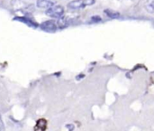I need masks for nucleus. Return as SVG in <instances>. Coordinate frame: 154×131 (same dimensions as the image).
<instances>
[{"label": "nucleus", "mask_w": 154, "mask_h": 131, "mask_svg": "<svg viewBox=\"0 0 154 131\" xmlns=\"http://www.w3.org/2000/svg\"><path fill=\"white\" fill-rule=\"evenodd\" d=\"M46 14L52 18H60L64 14V8L61 5H52L46 10Z\"/></svg>", "instance_id": "f257e3e1"}, {"label": "nucleus", "mask_w": 154, "mask_h": 131, "mask_svg": "<svg viewBox=\"0 0 154 131\" xmlns=\"http://www.w3.org/2000/svg\"><path fill=\"white\" fill-rule=\"evenodd\" d=\"M41 29L47 33H55L57 31V25L53 21H45L41 24Z\"/></svg>", "instance_id": "f03ea898"}, {"label": "nucleus", "mask_w": 154, "mask_h": 131, "mask_svg": "<svg viewBox=\"0 0 154 131\" xmlns=\"http://www.w3.org/2000/svg\"><path fill=\"white\" fill-rule=\"evenodd\" d=\"M84 6H85L84 0H73L68 4V7L69 9H73V10H77V9L82 8Z\"/></svg>", "instance_id": "7ed1b4c3"}, {"label": "nucleus", "mask_w": 154, "mask_h": 131, "mask_svg": "<svg viewBox=\"0 0 154 131\" xmlns=\"http://www.w3.org/2000/svg\"><path fill=\"white\" fill-rule=\"evenodd\" d=\"M13 20L14 21H19V22H22V23H24L25 24H27L28 26L30 27H32V28H36L38 26V24L36 23H34L32 20H30L29 18H26V17H14Z\"/></svg>", "instance_id": "20e7f679"}, {"label": "nucleus", "mask_w": 154, "mask_h": 131, "mask_svg": "<svg viewBox=\"0 0 154 131\" xmlns=\"http://www.w3.org/2000/svg\"><path fill=\"white\" fill-rule=\"evenodd\" d=\"M36 5L39 8L42 9H45V8H50L52 5H54V4L50 1V0H37L36 1Z\"/></svg>", "instance_id": "39448f33"}, {"label": "nucleus", "mask_w": 154, "mask_h": 131, "mask_svg": "<svg viewBox=\"0 0 154 131\" xmlns=\"http://www.w3.org/2000/svg\"><path fill=\"white\" fill-rule=\"evenodd\" d=\"M47 128V121L45 120H39L35 125L36 130H45Z\"/></svg>", "instance_id": "423d86ee"}, {"label": "nucleus", "mask_w": 154, "mask_h": 131, "mask_svg": "<svg viewBox=\"0 0 154 131\" xmlns=\"http://www.w3.org/2000/svg\"><path fill=\"white\" fill-rule=\"evenodd\" d=\"M104 13H105L109 18H112V19L117 18V17H119V15H120V14H119L118 12H116V11H115V10H112V9H106V10L104 11Z\"/></svg>", "instance_id": "0eeeda50"}, {"label": "nucleus", "mask_w": 154, "mask_h": 131, "mask_svg": "<svg viewBox=\"0 0 154 131\" xmlns=\"http://www.w3.org/2000/svg\"><path fill=\"white\" fill-rule=\"evenodd\" d=\"M68 25V18L65 16H61L58 20V26L60 28H65Z\"/></svg>", "instance_id": "6e6552de"}, {"label": "nucleus", "mask_w": 154, "mask_h": 131, "mask_svg": "<svg viewBox=\"0 0 154 131\" xmlns=\"http://www.w3.org/2000/svg\"><path fill=\"white\" fill-rule=\"evenodd\" d=\"M146 9H147L150 13H153L154 0H147V3H146Z\"/></svg>", "instance_id": "1a4fd4ad"}, {"label": "nucleus", "mask_w": 154, "mask_h": 131, "mask_svg": "<svg viewBox=\"0 0 154 131\" xmlns=\"http://www.w3.org/2000/svg\"><path fill=\"white\" fill-rule=\"evenodd\" d=\"M5 129V124L3 122V120H2V116L0 115V130L4 131Z\"/></svg>", "instance_id": "9d476101"}, {"label": "nucleus", "mask_w": 154, "mask_h": 131, "mask_svg": "<svg viewBox=\"0 0 154 131\" xmlns=\"http://www.w3.org/2000/svg\"><path fill=\"white\" fill-rule=\"evenodd\" d=\"M96 0H84L85 5H92L93 4H95Z\"/></svg>", "instance_id": "9b49d317"}, {"label": "nucleus", "mask_w": 154, "mask_h": 131, "mask_svg": "<svg viewBox=\"0 0 154 131\" xmlns=\"http://www.w3.org/2000/svg\"><path fill=\"white\" fill-rule=\"evenodd\" d=\"M91 20L93 22H100L101 21V17L100 16H93V17H91Z\"/></svg>", "instance_id": "f8f14e48"}, {"label": "nucleus", "mask_w": 154, "mask_h": 131, "mask_svg": "<svg viewBox=\"0 0 154 131\" xmlns=\"http://www.w3.org/2000/svg\"><path fill=\"white\" fill-rule=\"evenodd\" d=\"M66 129H69V130H74L75 127H74V125H72V124H68V125H66Z\"/></svg>", "instance_id": "ddd939ff"}]
</instances>
